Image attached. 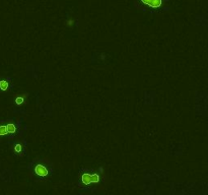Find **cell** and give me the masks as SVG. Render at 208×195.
Returning <instances> with one entry per match:
<instances>
[{"mask_svg": "<svg viewBox=\"0 0 208 195\" xmlns=\"http://www.w3.org/2000/svg\"><path fill=\"white\" fill-rule=\"evenodd\" d=\"M81 180H82L83 184L85 185H89L91 183H97L99 181V177L97 174H83L81 176Z\"/></svg>", "mask_w": 208, "mask_h": 195, "instance_id": "1", "label": "cell"}, {"mask_svg": "<svg viewBox=\"0 0 208 195\" xmlns=\"http://www.w3.org/2000/svg\"><path fill=\"white\" fill-rule=\"evenodd\" d=\"M28 94L26 93H21V94H16L13 97V102L16 106H23L28 101Z\"/></svg>", "mask_w": 208, "mask_h": 195, "instance_id": "2", "label": "cell"}, {"mask_svg": "<svg viewBox=\"0 0 208 195\" xmlns=\"http://www.w3.org/2000/svg\"><path fill=\"white\" fill-rule=\"evenodd\" d=\"M35 173L39 177H47L49 174V170L44 164H37L35 167Z\"/></svg>", "mask_w": 208, "mask_h": 195, "instance_id": "3", "label": "cell"}, {"mask_svg": "<svg viewBox=\"0 0 208 195\" xmlns=\"http://www.w3.org/2000/svg\"><path fill=\"white\" fill-rule=\"evenodd\" d=\"M11 88L10 79L7 77H0V91L1 92H8Z\"/></svg>", "mask_w": 208, "mask_h": 195, "instance_id": "4", "label": "cell"}, {"mask_svg": "<svg viewBox=\"0 0 208 195\" xmlns=\"http://www.w3.org/2000/svg\"><path fill=\"white\" fill-rule=\"evenodd\" d=\"M142 2L151 8H158L162 6V0H142Z\"/></svg>", "mask_w": 208, "mask_h": 195, "instance_id": "5", "label": "cell"}, {"mask_svg": "<svg viewBox=\"0 0 208 195\" xmlns=\"http://www.w3.org/2000/svg\"><path fill=\"white\" fill-rule=\"evenodd\" d=\"M6 129H7L8 134H14V133H16V131H17L16 125L14 123H11V122L6 123Z\"/></svg>", "mask_w": 208, "mask_h": 195, "instance_id": "6", "label": "cell"}, {"mask_svg": "<svg viewBox=\"0 0 208 195\" xmlns=\"http://www.w3.org/2000/svg\"><path fill=\"white\" fill-rule=\"evenodd\" d=\"M23 151V145L21 142H17V143L13 144V151L16 153H21Z\"/></svg>", "mask_w": 208, "mask_h": 195, "instance_id": "7", "label": "cell"}, {"mask_svg": "<svg viewBox=\"0 0 208 195\" xmlns=\"http://www.w3.org/2000/svg\"><path fill=\"white\" fill-rule=\"evenodd\" d=\"M6 135H8L6 124H0V136H6Z\"/></svg>", "mask_w": 208, "mask_h": 195, "instance_id": "8", "label": "cell"}, {"mask_svg": "<svg viewBox=\"0 0 208 195\" xmlns=\"http://www.w3.org/2000/svg\"><path fill=\"white\" fill-rule=\"evenodd\" d=\"M65 23H66V26H67L68 28H72V27L74 26V23H75V21H74L73 19H68Z\"/></svg>", "mask_w": 208, "mask_h": 195, "instance_id": "9", "label": "cell"}]
</instances>
